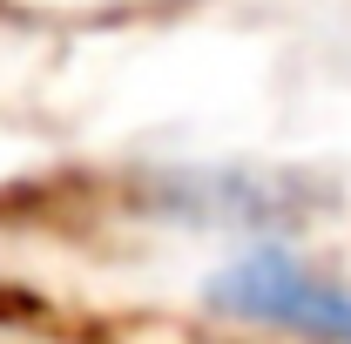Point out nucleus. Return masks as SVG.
<instances>
[{
    "label": "nucleus",
    "mask_w": 351,
    "mask_h": 344,
    "mask_svg": "<svg viewBox=\"0 0 351 344\" xmlns=\"http://www.w3.org/2000/svg\"><path fill=\"white\" fill-rule=\"evenodd\" d=\"M210 304L230 317H257V324H284L324 344H351V291L311 277L291 250H250L230 270L210 277Z\"/></svg>",
    "instance_id": "1"
}]
</instances>
